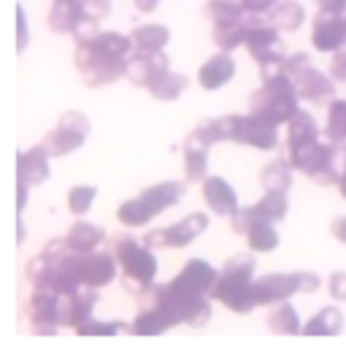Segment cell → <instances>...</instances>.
I'll return each instance as SVG.
<instances>
[{
	"mask_svg": "<svg viewBox=\"0 0 346 352\" xmlns=\"http://www.w3.org/2000/svg\"><path fill=\"white\" fill-rule=\"evenodd\" d=\"M246 244H249L252 252H260V255L273 252V250L279 247V233H276L273 222H268V220L252 222L249 230H246Z\"/></svg>",
	"mask_w": 346,
	"mask_h": 352,
	"instance_id": "obj_34",
	"label": "cell"
},
{
	"mask_svg": "<svg viewBox=\"0 0 346 352\" xmlns=\"http://www.w3.org/2000/svg\"><path fill=\"white\" fill-rule=\"evenodd\" d=\"M216 279V268L203 258H192L181 265V271L173 276V285L184 293H195V296H209L211 298V290H214Z\"/></svg>",
	"mask_w": 346,
	"mask_h": 352,
	"instance_id": "obj_16",
	"label": "cell"
},
{
	"mask_svg": "<svg viewBox=\"0 0 346 352\" xmlns=\"http://www.w3.org/2000/svg\"><path fill=\"white\" fill-rule=\"evenodd\" d=\"M330 233H333L336 241L346 244V217H336V220L330 222Z\"/></svg>",
	"mask_w": 346,
	"mask_h": 352,
	"instance_id": "obj_47",
	"label": "cell"
},
{
	"mask_svg": "<svg viewBox=\"0 0 346 352\" xmlns=\"http://www.w3.org/2000/svg\"><path fill=\"white\" fill-rule=\"evenodd\" d=\"M206 228H209V214L192 212L168 228H157V230L146 233L143 244H149L152 250H181V247H189L198 236H203Z\"/></svg>",
	"mask_w": 346,
	"mask_h": 352,
	"instance_id": "obj_11",
	"label": "cell"
},
{
	"mask_svg": "<svg viewBox=\"0 0 346 352\" xmlns=\"http://www.w3.org/2000/svg\"><path fill=\"white\" fill-rule=\"evenodd\" d=\"M84 16L82 0H54V6L49 8V28L51 33L65 36V33H73Z\"/></svg>",
	"mask_w": 346,
	"mask_h": 352,
	"instance_id": "obj_24",
	"label": "cell"
},
{
	"mask_svg": "<svg viewBox=\"0 0 346 352\" xmlns=\"http://www.w3.org/2000/svg\"><path fill=\"white\" fill-rule=\"evenodd\" d=\"M292 171L290 157H276L260 171V184L265 192H287L292 187Z\"/></svg>",
	"mask_w": 346,
	"mask_h": 352,
	"instance_id": "obj_27",
	"label": "cell"
},
{
	"mask_svg": "<svg viewBox=\"0 0 346 352\" xmlns=\"http://www.w3.org/2000/svg\"><path fill=\"white\" fill-rule=\"evenodd\" d=\"M244 25H246V41H244V46L249 49V54L257 63L268 60L276 52H284L281 38H279L281 30L270 19H262V14H246Z\"/></svg>",
	"mask_w": 346,
	"mask_h": 352,
	"instance_id": "obj_14",
	"label": "cell"
},
{
	"mask_svg": "<svg viewBox=\"0 0 346 352\" xmlns=\"http://www.w3.org/2000/svg\"><path fill=\"white\" fill-rule=\"evenodd\" d=\"M255 268L257 261L252 255H233L227 258L219 279H216L214 290H211V301H219L224 309L235 311V314H249L257 307L255 298Z\"/></svg>",
	"mask_w": 346,
	"mask_h": 352,
	"instance_id": "obj_2",
	"label": "cell"
},
{
	"mask_svg": "<svg viewBox=\"0 0 346 352\" xmlns=\"http://www.w3.org/2000/svg\"><path fill=\"white\" fill-rule=\"evenodd\" d=\"M187 85H189V79L184 76V74H176V71H165L152 87H149V92L157 98V100H176L184 89H187Z\"/></svg>",
	"mask_w": 346,
	"mask_h": 352,
	"instance_id": "obj_38",
	"label": "cell"
},
{
	"mask_svg": "<svg viewBox=\"0 0 346 352\" xmlns=\"http://www.w3.org/2000/svg\"><path fill=\"white\" fill-rule=\"evenodd\" d=\"M268 19H270L281 33H295L303 25V19H305V8H303L301 3H295V0H281V3L268 14Z\"/></svg>",
	"mask_w": 346,
	"mask_h": 352,
	"instance_id": "obj_33",
	"label": "cell"
},
{
	"mask_svg": "<svg viewBox=\"0 0 346 352\" xmlns=\"http://www.w3.org/2000/svg\"><path fill=\"white\" fill-rule=\"evenodd\" d=\"M325 135L333 144H344L346 141V100L333 98L327 103V120H325Z\"/></svg>",
	"mask_w": 346,
	"mask_h": 352,
	"instance_id": "obj_36",
	"label": "cell"
},
{
	"mask_svg": "<svg viewBox=\"0 0 346 352\" xmlns=\"http://www.w3.org/2000/svg\"><path fill=\"white\" fill-rule=\"evenodd\" d=\"M246 19V16H244ZM244 19L238 22H224V25H214V44L222 49V52H233L246 41V25Z\"/></svg>",
	"mask_w": 346,
	"mask_h": 352,
	"instance_id": "obj_37",
	"label": "cell"
},
{
	"mask_svg": "<svg viewBox=\"0 0 346 352\" xmlns=\"http://www.w3.org/2000/svg\"><path fill=\"white\" fill-rule=\"evenodd\" d=\"M25 317H27L30 333H36V336L57 333L62 325V296L33 287V296L25 304Z\"/></svg>",
	"mask_w": 346,
	"mask_h": 352,
	"instance_id": "obj_12",
	"label": "cell"
},
{
	"mask_svg": "<svg viewBox=\"0 0 346 352\" xmlns=\"http://www.w3.org/2000/svg\"><path fill=\"white\" fill-rule=\"evenodd\" d=\"M308 65H311V57H308L305 52H298V54H290V57H287V74H290L292 79H295L298 74H303Z\"/></svg>",
	"mask_w": 346,
	"mask_h": 352,
	"instance_id": "obj_45",
	"label": "cell"
},
{
	"mask_svg": "<svg viewBox=\"0 0 346 352\" xmlns=\"http://www.w3.org/2000/svg\"><path fill=\"white\" fill-rule=\"evenodd\" d=\"M336 79L333 76H325L322 71H316L314 65H308L303 74L295 76V87L298 95L308 103H330L336 98Z\"/></svg>",
	"mask_w": 346,
	"mask_h": 352,
	"instance_id": "obj_18",
	"label": "cell"
},
{
	"mask_svg": "<svg viewBox=\"0 0 346 352\" xmlns=\"http://www.w3.org/2000/svg\"><path fill=\"white\" fill-rule=\"evenodd\" d=\"M132 3H135V8H138V11L152 14V11L157 8V3H160V0H132Z\"/></svg>",
	"mask_w": 346,
	"mask_h": 352,
	"instance_id": "obj_49",
	"label": "cell"
},
{
	"mask_svg": "<svg viewBox=\"0 0 346 352\" xmlns=\"http://www.w3.org/2000/svg\"><path fill=\"white\" fill-rule=\"evenodd\" d=\"M152 304L163 309L173 320V325H189V328H203L211 320V304L209 296H195L178 290L173 282L168 285H154L152 290Z\"/></svg>",
	"mask_w": 346,
	"mask_h": 352,
	"instance_id": "obj_6",
	"label": "cell"
},
{
	"mask_svg": "<svg viewBox=\"0 0 346 352\" xmlns=\"http://www.w3.org/2000/svg\"><path fill=\"white\" fill-rule=\"evenodd\" d=\"M135 52H163L168 41H171V30L165 25H157V22H149V25H141L130 33Z\"/></svg>",
	"mask_w": 346,
	"mask_h": 352,
	"instance_id": "obj_28",
	"label": "cell"
},
{
	"mask_svg": "<svg viewBox=\"0 0 346 352\" xmlns=\"http://www.w3.org/2000/svg\"><path fill=\"white\" fill-rule=\"evenodd\" d=\"M268 328L273 333H281V336H295V333L303 331L298 311H295L292 304H287V301H279L276 307L268 311Z\"/></svg>",
	"mask_w": 346,
	"mask_h": 352,
	"instance_id": "obj_32",
	"label": "cell"
},
{
	"mask_svg": "<svg viewBox=\"0 0 346 352\" xmlns=\"http://www.w3.org/2000/svg\"><path fill=\"white\" fill-rule=\"evenodd\" d=\"M341 328H344V314H341V309L325 307V309H319V311L303 325V333H305V336H336V333H341Z\"/></svg>",
	"mask_w": 346,
	"mask_h": 352,
	"instance_id": "obj_30",
	"label": "cell"
},
{
	"mask_svg": "<svg viewBox=\"0 0 346 352\" xmlns=\"http://www.w3.org/2000/svg\"><path fill=\"white\" fill-rule=\"evenodd\" d=\"M298 103H301V95L295 87V79L290 74H279L262 82V87L249 95V114L279 128V125H287L301 111Z\"/></svg>",
	"mask_w": 346,
	"mask_h": 352,
	"instance_id": "obj_3",
	"label": "cell"
},
{
	"mask_svg": "<svg viewBox=\"0 0 346 352\" xmlns=\"http://www.w3.org/2000/svg\"><path fill=\"white\" fill-rule=\"evenodd\" d=\"M168 57L163 52H132L128 57V79L135 87H152L168 68Z\"/></svg>",
	"mask_w": 346,
	"mask_h": 352,
	"instance_id": "obj_17",
	"label": "cell"
},
{
	"mask_svg": "<svg viewBox=\"0 0 346 352\" xmlns=\"http://www.w3.org/2000/svg\"><path fill=\"white\" fill-rule=\"evenodd\" d=\"M16 192H19L16 206H19V214H22V209H25V204H27V184H22V182H19V190H16Z\"/></svg>",
	"mask_w": 346,
	"mask_h": 352,
	"instance_id": "obj_50",
	"label": "cell"
},
{
	"mask_svg": "<svg viewBox=\"0 0 346 352\" xmlns=\"http://www.w3.org/2000/svg\"><path fill=\"white\" fill-rule=\"evenodd\" d=\"M235 76V60L230 57V52H219L214 57H209L200 71H198V85L203 89H219L224 87L230 79Z\"/></svg>",
	"mask_w": 346,
	"mask_h": 352,
	"instance_id": "obj_22",
	"label": "cell"
},
{
	"mask_svg": "<svg viewBox=\"0 0 346 352\" xmlns=\"http://www.w3.org/2000/svg\"><path fill=\"white\" fill-rule=\"evenodd\" d=\"M203 201L219 217H230V214L238 212V195L222 176H206L203 179Z\"/></svg>",
	"mask_w": 346,
	"mask_h": 352,
	"instance_id": "obj_20",
	"label": "cell"
},
{
	"mask_svg": "<svg viewBox=\"0 0 346 352\" xmlns=\"http://www.w3.org/2000/svg\"><path fill=\"white\" fill-rule=\"evenodd\" d=\"M311 44L316 52H336L346 46V11H319L311 25Z\"/></svg>",
	"mask_w": 346,
	"mask_h": 352,
	"instance_id": "obj_15",
	"label": "cell"
},
{
	"mask_svg": "<svg viewBox=\"0 0 346 352\" xmlns=\"http://www.w3.org/2000/svg\"><path fill=\"white\" fill-rule=\"evenodd\" d=\"M203 16L211 25H224V22H238L246 16V8L241 6V0H209L203 6Z\"/></svg>",
	"mask_w": 346,
	"mask_h": 352,
	"instance_id": "obj_35",
	"label": "cell"
},
{
	"mask_svg": "<svg viewBox=\"0 0 346 352\" xmlns=\"http://www.w3.org/2000/svg\"><path fill=\"white\" fill-rule=\"evenodd\" d=\"M327 290L336 301H346V271H336L327 279Z\"/></svg>",
	"mask_w": 346,
	"mask_h": 352,
	"instance_id": "obj_42",
	"label": "cell"
},
{
	"mask_svg": "<svg viewBox=\"0 0 346 352\" xmlns=\"http://www.w3.org/2000/svg\"><path fill=\"white\" fill-rule=\"evenodd\" d=\"M209 149L211 144L192 131L184 141V179L187 182H203L209 176Z\"/></svg>",
	"mask_w": 346,
	"mask_h": 352,
	"instance_id": "obj_19",
	"label": "cell"
},
{
	"mask_svg": "<svg viewBox=\"0 0 346 352\" xmlns=\"http://www.w3.org/2000/svg\"><path fill=\"white\" fill-rule=\"evenodd\" d=\"M73 63H76V71L82 74V82L92 89L114 85L122 76H128V57H119V54L108 52L97 41V36L92 41L76 44Z\"/></svg>",
	"mask_w": 346,
	"mask_h": 352,
	"instance_id": "obj_5",
	"label": "cell"
},
{
	"mask_svg": "<svg viewBox=\"0 0 346 352\" xmlns=\"http://www.w3.org/2000/svg\"><path fill=\"white\" fill-rule=\"evenodd\" d=\"M322 279L314 271H295V274H265L255 279V298L257 307H270L279 301H290L298 293H316Z\"/></svg>",
	"mask_w": 346,
	"mask_h": 352,
	"instance_id": "obj_8",
	"label": "cell"
},
{
	"mask_svg": "<svg viewBox=\"0 0 346 352\" xmlns=\"http://www.w3.org/2000/svg\"><path fill=\"white\" fill-rule=\"evenodd\" d=\"M89 135V120L82 111H65L57 122L54 131L43 135V149L49 152V157H65L76 149H82V144Z\"/></svg>",
	"mask_w": 346,
	"mask_h": 352,
	"instance_id": "obj_10",
	"label": "cell"
},
{
	"mask_svg": "<svg viewBox=\"0 0 346 352\" xmlns=\"http://www.w3.org/2000/svg\"><path fill=\"white\" fill-rule=\"evenodd\" d=\"M279 3L281 0H241V6L246 8V14H262V16H268Z\"/></svg>",
	"mask_w": 346,
	"mask_h": 352,
	"instance_id": "obj_44",
	"label": "cell"
},
{
	"mask_svg": "<svg viewBox=\"0 0 346 352\" xmlns=\"http://www.w3.org/2000/svg\"><path fill=\"white\" fill-rule=\"evenodd\" d=\"M111 252L117 255V263L122 268V287L138 301H146L154 290V276H157V258L143 239L138 241L128 233H114L108 239Z\"/></svg>",
	"mask_w": 346,
	"mask_h": 352,
	"instance_id": "obj_1",
	"label": "cell"
},
{
	"mask_svg": "<svg viewBox=\"0 0 346 352\" xmlns=\"http://www.w3.org/2000/svg\"><path fill=\"white\" fill-rule=\"evenodd\" d=\"M338 192H341V198L346 201V155H344V168H341V179H338Z\"/></svg>",
	"mask_w": 346,
	"mask_h": 352,
	"instance_id": "obj_51",
	"label": "cell"
},
{
	"mask_svg": "<svg viewBox=\"0 0 346 352\" xmlns=\"http://www.w3.org/2000/svg\"><path fill=\"white\" fill-rule=\"evenodd\" d=\"M95 195H97V187H92V184H76V187H71L68 190V212L76 214V217L86 214L92 209V204H95Z\"/></svg>",
	"mask_w": 346,
	"mask_h": 352,
	"instance_id": "obj_39",
	"label": "cell"
},
{
	"mask_svg": "<svg viewBox=\"0 0 346 352\" xmlns=\"http://www.w3.org/2000/svg\"><path fill=\"white\" fill-rule=\"evenodd\" d=\"M65 241H68V247H71L73 252H82V255H84V252H95V250L106 241V230H103L100 225L79 220L68 228Z\"/></svg>",
	"mask_w": 346,
	"mask_h": 352,
	"instance_id": "obj_26",
	"label": "cell"
},
{
	"mask_svg": "<svg viewBox=\"0 0 346 352\" xmlns=\"http://www.w3.org/2000/svg\"><path fill=\"white\" fill-rule=\"evenodd\" d=\"M97 33H100V19H89V16H84V19L76 25L73 38H76V44H84V41H92Z\"/></svg>",
	"mask_w": 346,
	"mask_h": 352,
	"instance_id": "obj_41",
	"label": "cell"
},
{
	"mask_svg": "<svg viewBox=\"0 0 346 352\" xmlns=\"http://www.w3.org/2000/svg\"><path fill=\"white\" fill-rule=\"evenodd\" d=\"M336 155H338V144H333V141H314L308 146L287 149V157H290L292 168L303 171L319 187L338 184L341 171L336 168Z\"/></svg>",
	"mask_w": 346,
	"mask_h": 352,
	"instance_id": "obj_7",
	"label": "cell"
},
{
	"mask_svg": "<svg viewBox=\"0 0 346 352\" xmlns=\"http://www.w3.org/2000/svg\"><path fill=\"white\" fill-rule=\"evenodd\" d=\"M330 76L336 82H346V46L333 52V63H330Z\"/></svg>",
	"mask_w": 346,
	"mask_h": 352,
	"instance_id": "obj_43",
	"label": "cell"
},
{
	"mask_svg": "<svg viewBox=\"0 0 346 352\" xmlns=\"http://www.w3.org/2000/svg\"><path fill=\"white\" fill-rule=\"evenodd\" d=\"M222 131H224V141L246 144V146L260 149V152H268V149L279 146L276 125L260 120L255 114H244V117L227 114V117H222Z\"/></svg>",
	"mask_w": 346,
	"mask_h": 352,
	"instance_id": "obj_9",
	"label": "cell"
},
{
	"mask_svg": "<svg viewBox=\"0 0 346 352\" xmlns=\"http://www.w3.org/2000/svg\"><path fill=\"white\" fill-rule=\"evenodd\" d=\"M125 325L117 320V322H97V320H86V322H82L79 328H76V333L79 336H114V333H119Z\"/></svg>",
	"mask_w": 346,
	"mask_h": 352,
	"instance_id": "obj_40",
	"label": "cell"
},
{
	"mask_svg": "<svg viewBox=\"0 0 346 352\" xmlns=\"http://www.w3.org/2000/svg\"><path fill=\"white\" fill-rule=\"evenodd\" d=\"M290 212V201L287 192H265L257 204L249 206L252 220H268V222H281Z\"/></svg>",
	"mask_w": 346,
	"mask_h": 352,
	"instance_id": "obj_31",
	"label": "cell"
},
{
	"mask_svg": "<svg viewBox=\"0 0 346 352\" xmlns=\"http://www.w3.org/2000/svg\"><path fill=\"white\" fill-rule=\"evenodd\" d=\"M319 11H346V0H314Z\"/></svg>",
	"mask_w": 346,
	"mask_h": 352,
	"instance_id": "obj_48",
	"label": "cell"
},
{
	"mask_svg": "<svg viewBox=\"0 0 346 352\" xmlns=\"http://www.w3.org/2000/svg\"><path fill=\"white\" fill-rule=\"evenodd\" d=\"M319 141V128L314 122V117L308 111H298L290 122H287V149H298Z\"/></svg>",
	"mask_w": 346,
	"mask_h": 352,
	"instance_id": "obj_29",
	"label": "cell"
},
{
	"mask_svg": "<svg viewBox=\"0 0 346 352\" xmlns=\"http://www.w3.org/2000/svg\"><path fill=\"white\" fill-rule=\"evenodd\" d=\"M95 304H97V293L92 287H84V290H79L73 296H62V325L76 331L82 322L89 320Z\"/></svg>",
	"mask_w": 346,
	"mask_h": 352,
	"instance_id": "obj_23",
	"label": "cell"
},
{
	"mask_svg": "<svg viewBox=\"0 0 346 352\" xmlns=\"http://www.w3.org/2000/svg\"><path fill=\"white\" fill-rule=\"evenodd\" d=\"M168 328H173V320L157 304H149L146 309H141L135 314V320L128 325V331L132 336H160Z\"/></svg>",
	"mask_w": 346,
	"mask_h": 352,
	"instance_id": "obj_25",
	"label": "cell"
},
{
	"mask_svg": "<svg viewBox=\"0 0 346 352\" xmlns=\"http://www.w3.org/2000/svg\"><path fill=\"white\" fill-rule=\"evenodd\" d=\"M184 198V182H157L146 190H141L135 198L125 201L117 212V220L125 228H143L152 217L163 214L165 209L176 206Z\"/></svg>",
	"mask_w": 346,
	"mask_h": 352,
	"instance_id": "obj_4",
	"label": "cell"
},
{
	"mask_svg": "<svg viewBox=\"0 0 346 352\" xmlns=\"http://www.w3.org/2000/svg\"><path fill=\"white\" fill-rule=\"evenodd\" d=\"M16 30H19V41H16V49L22 52V49H27V38H30V33H27V16H25V11L19 8L16 11Z\"/></svg>",
	"mask_w": 346,
	"mask_h": 352,
	"instance_id": "obj_46",
	"label": "cell"
},
{
	"mask_svg": "<svg viewBox=\"0 0 346 352\" xmlns=\"http://www.w3.org/2000/svg\"><path fill=\"white\" fill-rule=\"evenodd\" d=\"M16 179L22 184H27V187L43 184L49 179V152L43 149V144L19 152V157H16Z\"/></svg>",
	"mask_w": 346,
	"mask_h": 352,
	"instance_id": "obj_21",
	"label": "cell"
},
{
	"mask_svg": "<svg viewBox=\"0 0 346 352\" xmlns=\"http://www.w3.org/2000/svg\"><path fill=\"white\" fill-rule=\"evenodd\" d=\"M117 255L114 252H73V274L82 287L100 290L117 279Z\"/></svg>",
	"mask_w": 346,
	"mask_h": 352,
	"instance_id": "obj_13",
	"label": "cell"
}]
</instances>
